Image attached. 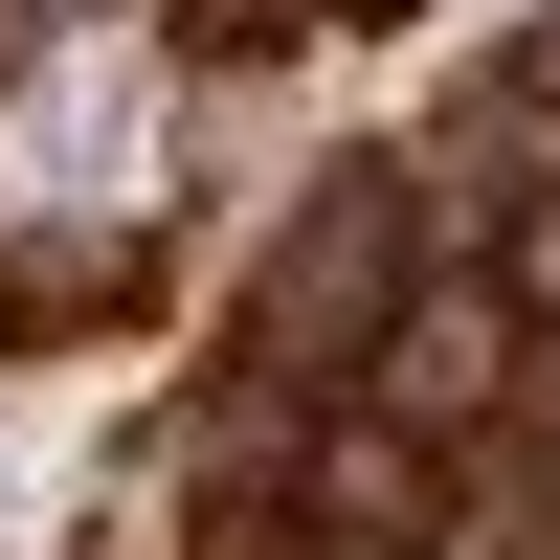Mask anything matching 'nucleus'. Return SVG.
Returning a JSON list of instances; mask_svg holds the SVG:
<instances>
[{"label":"nucleus","instance_id":"obj_1","mask_svg":"<svg viewBox=\"0 0 560 560\" xmlns=\"http://www.w3.org/2000/svg\"><path fill=\"white\" fill-rule=\"evenodd\" d=\"M516 382H538V314L493 292V269H404L382 337H359V404H382L404 448H493V427H516Z\"/></svg>","mask_w":560,"mask_h":560},{"label":"nucleus","instance_id":"obj_2","mask_svg":"<svg viewBox=\"0 0 560 560\" xmlns=\"http://www.w3.org/2000/svg\"><path fill=\"white\" fill-rule=\"evenodd\" d=\"M382 224H404V179H314L292 269H269V314H247V359H269V382H337V359H359V292H404V269H359Z\"/></svg>","mask_w":560,"mask_h":560},{"label":"nucleus","instance_id":"obj_3","mask_svg":"<svg viewBox=\"0 0 560 560\" xmlns=\"http://www.w3.org/2000/svg\"><path fill=\"white\" fill-rule=\"evenodd\" d=\"M292 516H314V538H359V560H427V538H448V448H404L382 404H359V427L314 448V493H292Z\"/></svg>","mask_w":560,"mask_h":560},{"label":"nucleus","instance_id":"obj_4","mask_svg":"<svg viewBox=\"0 0 560 560\" xmlns=\"http://www.w3.org/2000/svg\"><path fill=\"white\" fill-rule=\"evenodd\" d=\"M113 314H158V292H135V247H23V269H0V359L113 337Z\"/></svg>","mask_w":560,"mask_h":560},{"label":"nucleus","instance_id":"obj_5","mask_svg":"<svg viewBox=\"0 0 560 560\" xmlns=\"http://www.w3.org/2000/svg\"><path fill=\"white\" fill-rule=\"evenodd\" d=\"M314 0H179V45H202V68H247V45H292Z\"/></svg>","mask_w":560,"mask_h":560},{"label":"nucleus","instance_id":"obj_6","mask_svg":"<svg viewBox=\"0 0 560 560\" xmlns=\"http://www.w3.org/2000/svg\"><path fill=\"white\" fill-rule=\"evenodd\" d=\"M23 45H45V0H0V68H23Z\"/></svg>","mask_w":560,"mask_h":560}]
</instances>
